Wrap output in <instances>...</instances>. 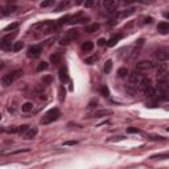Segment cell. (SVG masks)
Wrapping results in <instances>:
<instances>
[{
    "mask_svg": "<svg viewBox=\"0 0 169 169\" xmlns=\"http://www.w3.org/2000/svg\"><path fill=\"white\" fill-rule=\"evenodd\" d=\"M23 75V70L21 69H16V70H12L9 71L8 74H4L2 77V84L3 87H8L9 84H12L15 81H17V79Z\"/></svg>",
    "mask_w": 169,
    "mask_h": 169,
    "instance_id": "6da1fadb",
    "label": "cell"
},
{
    "mask_svg": "<svg viewBox=\"0 0 169 169\" xmlns=\"http://www.w3.org/2000/svg\"><path fill=\"white\" fill-rule=\"evenodd\" d=\"M156 90L159 92L157 96L160 99L169 100V81H168V78L157 81V87H156Z\"/></svg>",
    "mask_w": 169,
    "mask_h": 169,
    "instance_id": "7a4b0ae2",
    "label": "cell"
},
{
    "mask_svg": "<svg viewBox=\"0 0 169 169\" xmlns=\"http://www.w3.org/2000/svg\"><path fill=\"white\" fill-rule=\"evenodd\" d=\"M54 27H57V23L46 20V21H40V23H37V24H34V25H32L31 29H32V31H37V32H42V33H45V32H50Z\"/></svg>",
    "mask_w": 169,
    "mask_h": 169,
    "instance_id": "3957f363",
    "label": "cell"
},
{
    "mask_svg": "<svg viewBox=\"0 0 169 169\" xmlns=\"http://www.w3.org/2000/svg\"><path fill=\"white\" fill-rule=\"evenodd\" d=\"M59 115H61V112H59L58 108H52V110H49L45 115L42 116L41 123L42 124H50V123L56 122V120L59 118Z\"/></svg>",
    "mask_w": 169,
    "mask_h": 169,
    "instance_id": "277c9868",
    "label": "cell"
},
{
    "mask_svg": "<svg viewBox=\"0 0 169 169\" xmlns=\"http://www.w3.org/2000/svg\"><path fill=\"white\" fill-rule=\"evenodd\" d=\"M153 58L156 62H165L169 59V48L161 46L153 52Z\"/></svg>",
    "mask_w": 169,
    "mask_h": 169,
    "instance_id": "5b68a950",
    "label": "cell"
},
{
    "mask_svg": "<svg viewBox=\"0 0 169 169\" xmlns=\"http://www.w3.org/2000/svg\"><path fill=\"white\" fill-rule=\"evenodd\" d=\"M159 63H156L153 61H151V59H143V61H140L136 63V70L139 71H149L152 69H155V67H157Z\"/></svg>",
    "mask_w": 169,
    "mask_h": 169,
    "instance_id": "8992f818",
    "label": "cell"
},
{
    "mask_svg": "<svg viewBox=\"0 0 169 169\" xmlns=\"http://www.w3.org/2000/svg\"><path fill=\"white\" fill-rule=\"evenodd\" d=\"M78 37H79V32L78 31H75V29L67 31L65 33V36L59 40V44H61V45H67V44L73 42L74 40H77Z\"/></svg>",
    "mask_w": 169,
    "mask_h": 169,
    "instance_id": "52a82bcc",
    "label": "cell"
},
{
    "mask_svg": "<svg viewBox=\"0 0 169 169\" xmlns=\"http://www.w3.org/2000/svg\"><path fill=\"white\" fill-rule=\"evenodd\" d=\"M144 79V74L142 73V71L139 70H134L131 71L130 74H128V82H130V84H132V86H139V83L142 82Z\"/></svg>",
    "mask_w": 169,
    "mask_h": 169,
    "instance_id": "ba28073f",
    "label": "cell"
},
{
    "mask_svg": "<svg viewBox=\"0 0 169 169\" xmlns=\"http://www.w3.org/2000/svg\"><path fill=\"white\" fill-rule=\"evenodd\" d=\"M156 78H157V81H161V79H165L168 78V67L167 65H157L156 67Z\"/></svg>",
    "mask_w": 169,
    "mask_h": 169,
    "instance_id": "9c48e42d",
    "label": "cell"
},
{
    "mask_svg": "<svg viewBox=\"0 0 169 169\" xmlns=\"http://www.w3.org/2000/svg\"><path fill=\"white\" fill-rule=\"evenodd\" d=\"M16 36V33H12V34H7L4 36V37L0 40V46H2V49L7 50L11 48V44H12V40H13V37Z\"/></svg>",
    "mask_w": 169,
    "mask_h": 169,
    "instance_id": "30bf717a",
    "label": "cell"
},
{
    "mask_svg": "<svg viewBox=\"0 0 169 169\" xmlns=\"http://www.w3.org/2000/svg\"><path fill=\"white\" fill-rule=\"evenodd\" d=\"M118 5H119V3L114 2V0H106V2H103V8L106 9L107 13H114Z\"/></svg>",
    "mask_w": 169,
    "mask_h": 169,
    "instance_id": "8fae6325",
    "label": "cell"
},
{
    "mask_svg": "<svg viewBox=\"0 0 169 169\" xmlns=\"http://www.w3.org/2000/svg\"><path fill=\"white\" fill-rule=\"evenodd\" d=\"M41 53H42L41 45H32L29 49H28V57H31V58H37Z\"/></svg>",
    "mask_w": 169,
    "mask_h": 169,
    "instance_id": "7c38bea8",
    "label": "cell"
},
{
    "mask_svg": "<svg viewBox=\"0 0 169 169\" xmlns=\"http://www.w3.org/2000/svg\"><path fill=\"white\" fill-rule=\"evenodd\" d=\"M152 86V82H151V79L149 78H147V77H144V79L142 82L139 83V86H138V88L140 91H146L148 87H151Z\"/></svg>",
    "mask_w": 169,
    "mask_h": 169,
    "instance_id": "4fadbf2b",
    "label": "cell"
},
{
    "mask_svg": "<svg viewBox=\"0 0 169 169\" xmlns=\"http://www.w3.org/2000/svg\"><path fill=\"white\" fill-rule=\"evenodd\" d=\"M112 111L111 110H107V108H104V110H96L91 114V116H94V118H102V116H107V115H111Z\"/></svg>",
    "mask_w": 169,
    "mask_h": 169,
    "instance_id": "5bb4252c",
    "label": "cell"
},
{
    "mask_svg": "<svg viewBox=\"0 0 169 169\" xmlns=\"http://www.w3.org/2000/svg\"><path fill=\"white\" fill-rule=\"evenodd\" d=\"M99 28H100V25L98 23H91L84 27V32H86V33H94V32L99 31Z\"/></svg>",
    "mask_w": 169,
    "mask_h": 169,
    "instance_id": "9a60e30c",
    "label": "cell"
},
{
    "mask_svg": "<svg viewBox=\"0 0 169 169\" xmlns=\"http://www.w3.org/2000/svg\"><path fill=\"white\" fill-rule=\"evenodd\" d=\"M157 31L160 32L161 34H167V33H169V23H167V21H161L157 25Z\"/></svg>",
    "mask_w": 169,
    "mask_h": 169,
    "instance_id": "2e32d148",
    "label": "cell"
},
{
    "mask_svg": "<svg viewBox=\"0 0 169 169\" xmlns=\"http://www.w3.org/2000/svg\"><path fill=\"white\" fill-rule=\"evenodd\" d=\"M37 128L36 127H31L29 130H28V132L25 135H24V139H27V140H31V139H34L36 138V135H37Z\"/></svg>",
    "mask_w": 169,
    "mask_h": 169,
    "instance_id": "e0dca14e",
    "label": "cell"
},
{
    "mask_svg": "<svg viewBox=\"0 0 169 169\" xmlns=\"http://www.w3.org/2000/svg\"><path fill=\"white\" fill-rule=\"evenodd\" d=\"M123 37V34H118V36H112V37L110 38V40H108V41H107V44H106V45L107 46H115L116 45V42H119L120 41V38H122Z\"/></svg>",
    "mask_w": 169,
    "mask_h": 169,
    "instance_id": "ac0fdd59",
    "label": "cell"
},
{
    "mask_svg": "<svg viewBox=\"0 0 169 169\" xmlns=\"http://www.w3.org/2000/svg\"><path fill=\"white\" fill-rule=\"evenodd\" d=\"M144 92H146V95L148 96V98H156V96H157V90H156V87H155V86L148 87Z\"/></svg>",
    "mask_w": 169,
    "mask_h": 169,
    "instance_id": "d6986e66",
    "label": "cell"
},
{
    "mask_svg": "<svg viewBox=\"0 0 169 169\" xmlns=\"http://www.w3.org/2000/svg\"><path fill=\"white\" fill-rule=\"evenodd\" d=\"M152 160H165L169 159V152H164V153H156L153 156H151Z\"/></svg>",
    "mask_w": 169,
    "mask_h": 169,
    "instance_id": "ffe728a7",
    "label": "cell"
},
{
    "mask_svg": "<svg viewBox=\"0 0 169 169\" xmlns=\"http://www.w3.org/2000/svg\"><path fill=\"white\" fill-rule=\"evenodd\" d=\"M32 110H33V103H32V102H25L21 106V111L25 112V114H27V112H31Z\"/></svg>",
    "mask_w": 169,
    "mask_h": 169,
    "instance_id": "44dd1931",
    "label": "cell"
},
{
    "mask_svg": "<svg viewBox=\"0 0 169 169\" xmlns=\"http://www.w3.org/2000/svg\"><path fill=\"white\" fill-rule=\"evenodd\" d=\"M50 62L53 63V65L59 63V62H61V54H59V53H53L50 56Z\"/></svg>",
    "mask_w": 169,
    "mask_h": 169,
    "instance_id": "7402d4cb",
    "label": "cell"
},
{
    "mask_svg": "<svg viewBox=\"0 0 169 169\" xmlns=\"http://www.w3.org/2000/svg\"><path fill=\"white\" fill-rule=\"evenodd\" d=\"M59 79H61L62 82L67 81V69H66V66H63V67L59 69Z\"/></svg>",
    "mask_w": 169,
    "mask_h": 169,
    "instance_id": "603a6c76",
    "label": "cell"
},
{
    "mask_svg": "<svg viewBox=\"0 0 169 169\" xmlns=\"http://www.w3.org/2000/svg\"><path fill=\"white\" fill-rule=\"evenodd\" d=\"M82 50L83 52H90L92 50V48H94V42H91V41H86V42H83L82 44Z\"/></svg>",
    "mask_w": 169,
    "mask_h": 169,
    "instance_id": "cb8c5ba5",
    "label": "cell"
},
{
    "mask_svg": "<svg viewBox=\"0 0 169 169\" xmlns=\"http://www.w3.org/2000/svg\"><path fill=\"white\" fill-rule=\"evenodd\" d=\"M17 9V7H15V5H8L4 8V11L2 12V15H9V13H13V12Z\"/></svg>",
    "mask_w": 169,
    "mask_h": 169,
    "instance_id": "d4e9b609",
    "label": "cell"
},
{
    "mask_svg": "<svg viewBox=\"0 0 169 169\" xmlns=\"http://www.w3.org/2000/svg\"><path fill=\"white\" fill-rule=\"evenodd\" d=\"M24 48V42L23 41H17V42H13L12 45V50L13 52H20Z\"/></svg>",
    "mask_w": 169,
    "mask_h": 169,
    "instance_id": "484cf974",
    "label": "cell"
},
{
    "mask_svg": "<svg viewBox=\"0 0 169 169\" xmlns=\"http://www.w3.org/2000/svg\"><path fill=\"white\" fill-rule=\"evenodd\" d=\"M69 5H70V2H61L57 5V8H56V11H57V12L58 11H62V9H65V8H67Z\"/></svg>",
    "mask_w": 169,
    "mask_h": 169,
    "instance_id": "4316f807",
    "label": "cell"
},
{
    "mask_svg": "<svg viewBox=\"0 0 169 169\" xmlns=\"http://www.w3.org/2000/svg\"><path fill=\"white\" fill-rule=\"evenodd\" d=\"M29 126H27V124H23V126H20L19 127V132H17V134H20V135H25L27 134V132H28V130H29Z\"/></svg>",
    "mask_w": 169,
    "mask_h": 169,
    "instance_id": "83f0119b",
    "label": "cell"
},
{
    "mask_svg": "<svg viewBox=\"0 0 169 169\" xmlns=\"http://www.w3.org/2000/svg\"><path fill=\"white\" fill-rule=\"evenodd\" d=\"M127 74H130L128 73V70H127V67H120V69L118 70V75L119 77H127Z\"/></svg>",
    "mask_w": 169,
    "mask_h": 169,
    "instance_id": "f1b7e54d",
    "label": "cell"
},
{
    "mask_svg": "<svg viewBox=\"0 0 169 169\" xmlns=\"http://www.w3.org/2000/svg\"><path fill=\"white\" fill-rule=\"evenodd\" d=\"M148 139L153 140V142H163V140H165L163 136H160V135H151V136H148Z\"/></svg>",
    "mask_w": 169,
    "mask_h": 169,
    "instance_id": "f546056e",
    "label": "cell"
},
{
    "mask_svg": "<svg viewBox=\"0 0 169 169\" xmlns=\"http://www.w3.org/2000/svg\"><path fill=\"white\" fill-rule=\"evenodd\" d=\"M111 69H112V61L108 59V61H106V63H104V71H106V73H110Z\"/></svg>",
    "mask_w": 169,
    "mask_h": 169,
    "instance_id": "4dcf8cb0",
    "label": "cell"
},
{
    "mask_svg": "<svg viewBox=\"0 0 169 169\" xmlns=\"http://www.w3.org/2000/svg\"><path fill=\"white\" fill-rule=\"evenodd\" d=\"M100 94L103 96H110V90H108V87L104 84V86L100 87Z\"/></svg>",
    "mask_w": 169,
    "mask_h": 169,
    "instance_id": "1f68e13d",
    "label": "cell"
},
{
    "mask_svg": "<svg viewBox=\"0 0 169 169\" xmlns=\"http://www.w3.org/2000/svg\"><path fill=\"white\" fill-rule=\"evenodd\" d=\"M135 12V8H128V9H126L124 12H122V17H127V16H130V15H132Z\"/></svg>",
    "mask_w": 169,
    "mask_h": 169,
    "instance_id": "d6a6232c",
    "label": "cell"
},
{
    "mask_svg": "<svg viewBox=\"0 0 169 169\" xmlns=\"http://www.w3.org/2000/svg\"><path fill=\"white\" fill-rule=\"evenodd\" d=\"M46 69H48V62L42 61V62H40V63H38V66H37V71H42V70H46Z\"/></svg>",
    "mask_w": 169,
    "mask_h": 169,
    "instance_id": "836d02e7",
    "label": "cell"
},
{
    "mask_svg": "<svg viewBox=\"0 0 169 169\" xmlns=\"http://www.w3.org/2000/svg\"><path fill=\"white\" fill-rule=\"evenodd\" d=\"M17 27H19V24H17V23L9 24V25H8V27H5V28H4V32H8V31H15Z\"/></svg>",
    "mask_w": 169,
    "mask_h": 169,
    "instance_id": "e575fe53",
    "label": "cell"
},
{
    "mask_svg": "<svg viewBox=\"0 0 169 169\" xmlns=\"http://www.w3.org/2000/svg\"><path fill=\"white\" fill-rule=\"evenodd\" d=\"M96 59H98V57L96 56H91V57H87L84 61H86V63H88V65H91V63H94Z\"/></svg>",
    "mask_w": 169,
    "mask_h": 169,
    "instance_id": "d590c367",
    "label": "cell"
},
{
    "mask_svg": "<svg viewBox=\"0 0 169 169\" xmlns=\"http://www.w3.org/2000/svg\"><path fill=\"white\" fill-rule=\"evenodd\" d=\"M127 132H128V134H139L140 130H139V128H136V127H130V128H127Z\"/></svg>",
    "mask_w": 169,
    "mask_h": 169,
    "instance_id": "8d00e7d4",
    "label": "cell"
},
{
    "mask_svg": "<svg viewBox=\"0 0 169 169\" xmlns=\"http://www.w3.org/2000/svg\"><path fill=\"white\" fill-rule=\"evenodd\" d=\"M63 99H65V90H63V86H61L59 87V100L62 102Z\"/></svg>",
    "mask_w": 169,
    "mask_h": 169,
    "instance_id": "74e56055",
    "label": "cell"
},
{
    "mask_svg": "<svg viewBox=\"0 0 169 169\" xmlns=\"http://www.w3.org/2000/svg\"><path fill=\"white\" fill-rule=\"evenodd\" d=\"M53 4H54L53 0H49V2H42V3H41V7H42V8H46V7L53 5Z\"/></svg>",
    "mask_w": 169,
    "mask_h": 169,
    "instance_id": "f35d334b",
    "label": "cell"
},
{
    "mask_svg": "<svg viewBox=\"0 0 169 169\" xmlns=\"http://www.w3.org/2000/svg\"><path fill=\"white\" fill-rule=\"evenodd\" d=\"M5 131L8 134H16V132H19V127H11V128H7Z\"/></svg>",
    "mask_w": 169,
    "mask_h": 169,
    "instance_id": "ab89813d",
    "label": "cell"
},
{
    "mask_svg": "<svg viewBox=\"0 0 169 169\" xmlns=\"http://www.w3.org/2000/svg\"><path fill=\"white\" fill-rule=\"evenodd\" d=\"M94 5H96V2H95V0H91V2H84V7H87V8L94 7Z\"/></svg>",
    "mask_w": 169,
    "mask_h": 169,
    "instance_id": "60d3db41",
    "label": "cell"
},
{
    "mask_svg": "<svg viewBox=\"0 0 169 169\" xmlns=\"http://www.w3.org/2000/svg\"><path fill=\"white\" fill-rule=\"evenodd\" d=\"M115 24H118V19H116V16H115V17H112L111 20H110V23H108V25H115Z\"/></svg>",
    "mask_w": 169,
    "mask_h": 169,
    "instance_id": "b9f144b4",
    "label": "cell"
},
{
    "mask_svg": "<svg viewBox=\"0 0 169 169\" xmlns=\"http://www.w3.org/2000/svg\"><path fill=\"white\" fill-rule=\"evenodd\" d=\"M104 44H107V41H106V40H103V38H99V40H98V45L103 46Z\"/></svg>",
    "mask_w": 169,
    "mask_h": 169,
    "instance_id": "7bdbcfd3",
    "label": "cell"
},
{
    "mask_svg": "<svg viewBox=\"0 0 169 169\" xmlns=\"http://www.w3.org/2000/svg\"><path fill=\"white\" fill-rule=\"evenodd\" d=\"M74 144H77V143H75V142H66L65 146H74Z\"/></svg>",
    "mask_w": 169,
    "mask_h": 169,
    "instance_id": "ee69618b",
    "label": "cell"
},
{
    "mask_svg": "<svg viewBox=\"0 0 169 169\" xmlns=\"http://www.w3.org/2000/svg\"><path fill=\"white\" fill-rule=\"evenodd\" d=\"M50 81V77H46L45 79H44V82H49Z\"/></svg>",
    "mask_w": 169,
    "mask_h": 169,
    "instance_id": "f6af8a7d",
    "label": "cell"
},
{
    "mask_svg": "<svg viewBox=\"0 0 169 169\" xmlns=\"http://www.w3.org/2000/svg\"><path fill=\"white\" fill-rule=\"evenodd\" d=\"M164 16H165L167 19H169V12H165V13H164Z\"/></svg>",
    "mask_w": 169,
    "mask_h": 169,
    "instance_id": "bcb514c9",
    "label": "cell"
},
{
    "mask_svg": "<svg viewBox=\"0 0 169 169\" xmlns=\"http://www.w3.org/2000/svg\"><path fill=\"white\" fill-rule=\"evenodd\" d=\"M168 81H169V71H168Z\"/></svg>",
    "mask_w": 169,
    "mask_h": 169,
    "instance_id": "7dc6e473",
    "label": "cell"
}]
</instances>
